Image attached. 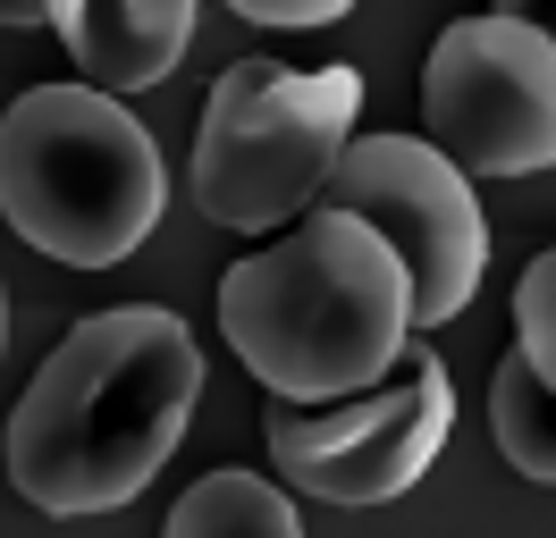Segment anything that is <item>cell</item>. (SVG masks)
<instances>
[{
  "label": "cell",
  "instance_id": "cell-1",
  "mask_svg": "<svg viewBox=\"0 0 556 538\" xmlns=\"http://www.w3.org/2000/svg\"><path fill=\"white\" fill-rule=\"evenodd\" d=\"M203 396V345L161 303H118L76 320L26 404L9 412L0 463L35 513H110L152 488Z\"/></svg>",
  "mask_w": 556,
  "mask_h": 538
},
{
  "label": "cell",
  "instance_id": "cell-2",
  "mask_svg": "<svg viewBox=\"0 0 556 538\" xmlns=\"http://www.w3.org/2000/svg\"><path fill=\"white\" fill-rule=\"evenodd\" d=\"M219 329L270 396H346L414 345V286L363 219L313 202L219 278Z\"/></svg>",
  "mask_w": 556,
  "mask_h": 538
},
{
  "label": "cell",
  "instance_id": "cell-15",
  "mask_svg": "<svg viewBox=\"0 0 556 538\" xmlns=\"http://www.w3.org/2000/svg\"><path fill=\"white\" fill-rule=\"evenodd\" d=\"M0 320H9V303H0Z\"/></svg>",
  "mask_w": 556,
  "mask_h": 538
},
{
  "label": "cell",
  "instance_id": "cell-3",
  "mask_svg": "<svg viewBox=\"0 0 556 538\" xmlns=\"http://www.w3.org/2000/svg\"><path fill=\"white\" fill-rule=\"evenodd\" d=\"M169 202L161 143L93 85H35L0 110V219L68 269L127 261Z\"/></svg>",
  "mask_w": 556,
  "mask_h": 538
},
{
  "label": "cell",
  "instance_id": "cell-13",
  "mask_svg": "<svg viewBox=\"0 0 556 538\" xmlns=\"http://www.w3.org/2000/svg\"><path fill=\"white\" fill-rule=\"evenodd\" d=\"M497 17H515V26H531V34H548L556 42V0H489Z\"/></svg>",
  "mask_w": 556,
  "mask_h": 538
},
{
  "label": "cell",
  "instance_id": "cell-8",
  "mask_svg": "<svg viewBox=\"0 0 556 538\" xmlns=\"http://www.w3.org/2000/svg\"><path fill=\"white\" fill-rule=\"evenodd\" d=\"M51 26L68 42V60L85 67L76 85H93V93H143V85H161L186 60L194 0H60Z\"/></svg>",
  "mask_w": 556,
  "mask_h": 538
},
{
  "label": "cell",
  "instance_id": "cell-14",
  "mask_svg": "<svg viewBox=\"0 0 556 538\" xmlns=\"http://www.w3.org/2000/svg\"><path fill=\"white\" fill-rule=\"evenodd\" d=\"M60 0H0V26H51Z\"/></svg>",
  "mask_w": 556,
  "mask_h": 538
},
{
  "label": "cell",
  "instance_id": "cell-12",
  "mask_svg": "<svg viewBox=\"0 0 556 538\" xmlns=\"http://www.w3.org/2000/svg\"><path fill=\"white\" fill-rule=\"evenodd\" d=\"M228 9L253 26H338L354 0H228Z\"/></svg>",
  "mask_w": 556,
  "mask_h": 538
},
{
  "label": "cell",
  "instance_id": "cell-5",
  "mask_svg": "<svg viewBox=\"0 0 556 538\" xmlns=\"http://www.w3.org/2000/svg\"><path fill=\"white\" fill-rule=\"evenodd\" d=\"M455 430V387L430 345H405L371 387L346 396H278L262 412L270 463L320 504H388L439 463Z\"/></svg>",
  "mask_w": 556,
  "mask_h": 538
},
{
  "label": "cell",
  "instance_id": "cell-7",
  "mask_svg": "<svg viewBox=\"0 0 556 538\" xmlns=\"http://www.w3.org/2000/svg\"><path fill=\"white\" fill-rule=\"evenodd\" d=\"M421 143L464 177L556 168V42L515 17H455L421 67Z\"/></svg>",
  "mask_w": 556,
  "mask_h": 538
},
{
  "label": "cell",
  "instance_id": "cell-11",
  "mask_svg": "<svg viewBox=\"0 0 556 538\" xmlns=\"http://www.w3.org/2000/svg\"><path fill=\"white\" fill-rule=\"evenodd\" d=\"M515 354L556 387V244L515 278Z\"/></svg>",
  "mask_w": 556,
  "mask_h": 538
},
{
  "label": "cell",
  "instance_id": "cell-6",
  "mask_svg": "<svg viewBox=\"0 0 556 538\" xmlns=\"http://www.w3.org/2000/svg\"><path fill=\"white\" fill-rule=\"evenodd\" d=\"M320 202L363 219L396 253L405 286H414V336L472 303L481 261H489L481 202H472V177L447 152H430L421 134H354L329 168Z\"/></svg>",
  "mask_w": 556,
  "mask_h": 538
},
{
  "label": "cell",
  "instance_id": "cell-4",
  "mask_svg": "<svg viewBox=\"0 0 556 538\" xmlns=\"http://www.w3.org/2000/svg\"><path fill=\"white\" fill-rule=\"evenodd\" d=\"M363 67H287V60H228L203 93L194 127V202L237 235H270L304 219L329 185L338 152L354 143Z\"/></svg>",
  "mask_w": 556,
  "mask_h": 538
},
{
  "label": "cell",
  "instance_id": "cell-10",
  "mask_svg": "<svg viewBox=\"0 0 556 538\" xmlns=\"http://www.w3.org/2000/svg\"><path fill=\"white\" fill-rule=\"evenodd\" d=\"M489 430H497V454L522 479L556 488V387L522 354H506V362L489 370Z\"/></svg>",
  "mask_w": 556,
  "mask_h": 538
},
{
  "label": "cell",
  "instance_id": "cell-9",
  "mask_svg": "<svg viewBox=\"0 0 556 538\" xmlns=\"http://www.w3.org/2000/svg\"><path fill=\"white\" fill-rule=\"evenodd\" d=\"M161 538H304V522H295V497L278 479L219 463L169 504V530Z\"/></svg>",
  "mask_w": 556,
  "mask_h": 538
}]
</instances>
